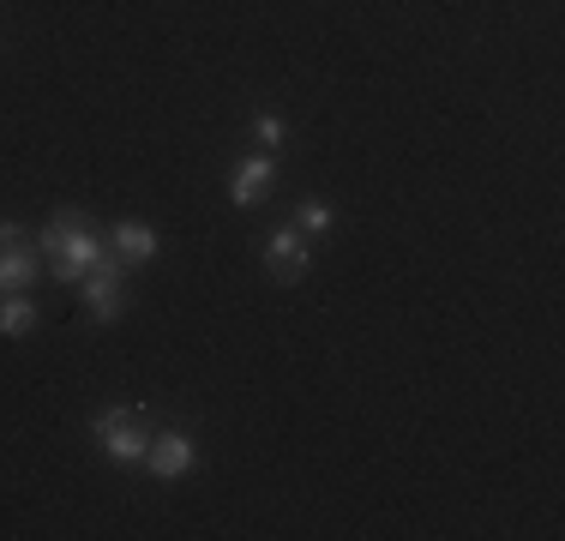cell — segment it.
Instances as JSON below:
<instances>
[{
  "label": "cell",
  "instance_id": "6da1fadb",
  "mask_svg": "<svg viewBox=\"0 0 565 541\" xmlns=\"http://www.w3.org/2000/svg\"><path fill=\"white\" fill-rule=\"evenodd\" d=\"M36 247L49 253V270H55L61 283H78L97 259H109V247L97 241V229H90L85 211H55L43 223V235H36Z\"/></svg>",
  "mask_w": 565,
  "mask_h": 541
},
{
  "label": "cell",
  "instance_id": "7a4b0ae2",
  "mask_svg": "<svg viewBox=\"0 0 565 541\" xmlns=\"http://www.w3.org/2000/svg\"><path fill=\"white\" fill-rule=\"evenodd\" d=\"M90 433H97V445L115 464H145V452H151V422L139 410H97Z\"/></svg>",
  "mask_w": 565,
  "mask_h": 541
},
{
  "label": "cell",
  "instance_id": "3957f363",
  "mask_svg": "<svg viewBox=\"0 0 565 541\" xmlns=\"http://www.w3.org/2000/svg\"><path fill=\"white\" fill-rule=\"evenodd\" d=\"M78 289H85V314L97 319V325L120 319V307H127V295H120V259H115V253L90 265L85 277H78Z\"/></svg>",
  "mask_w": 565,
  "mask_h": 541
},
{
  "label": "cell",
  "instance_id": "277c9868",
  "mask_svg": "<svg viewBox=\"0 0 565 541\" xmlns=\"http://www.w3.org/2000/svg\"><path fill=\"white\" fill-rule=\"evenodd\" d=\"M193 464H199V445H193V433H181V427H169V433H151V452H145V469H151L157 481H181Z\"/></svg>",
  "mask_w": 565,
  "mask_h": 541
},
{
  "label": "cell",
  "instance_id": "5b68a950",
  "mask_svg": "<svg viewBox=\"0 0 565 541\" xmlns=\"http://www.w3.org/2000/svg\"><path fill=\"white\" fill-rule=\"evenodd\" d=\"M307 265H313V247H307V235L282 223L277 235L265 241V270H271L277 283H301V277H307Z\"/></svg>",
  "mask_w": 565,
  "mask_h": 541
},
{
  "label": "cell",
  "instance_id": "8992f818",
  "mask_svg": "<svg viewBox=\"0 0 565 541\" xmlns=\"http://www.w3.org/2000/svg\"><path fill=\"white\" fill-rule=\"evenodd\" d=\"M277 181V157L259 151V157H241L235 169H228V205L235 211H253L265 199V187Z\"/></svg>",
  "mask_w": 565,
  "mask_h": 541
},
{
  "label": "cell",
  "instance_id": "52a82bcc",
  "mask_svg": "<svg viewBox=\"0 0 565 541\" xmlns=\"http://www.w3.org/2000/svg\"><path fill=\"white\" fill-rule=\"evenodd\" d=\"M157 247H163V235H157L151 223H139V216H127V223H115L109 229V253L120 265H145V259H157Z\"/></svg>",
  "mask_w": 565,
  "mask_h": 541
},
{
  "label": "cell",
  "instance_id": "ba28073f",
  "mask_svg": "<svg viewBox=\"0 0 565 541\" xmlns=\"http://www.w3.org/2000/svg\"><path fill=\"white\" fill-rule=\"evenodd\" d=\"M43 277V259H36L31 241H0V295L7 289H31Z\"/></svg>",
  "mask_w": 565,
  "mask_h": 541
},
{
  "label": "cell",
  "instance_id": "9c48e42d",
  "mask_svg": "<svg viewBox=\"0 0 565 541\" xmlns=\"http://www.w3.org/2000/svg\"><path fill=\"white\" fill-rule=\"evenodd\" d=\"M36 319H43V314H36V301H31L24 289H7V295H0V337L36 331Z\"/></svg>",
  "mask_w": 565,
  "mask_h": 541
},
{
  "label": "cell",
  "instance_id": "30bf717a",
  "mask_svg": "<svg viewBox=\"0 0 565 541\" xmlns=\"http://www.w3.org/2000/svg\"><path fill=\"white\" fill-rule=\"evenodd\" d=\"M295 216H301V235H326V229L338 223V211H331L326 199H307V205L295 211Z\"/></svg>",
  "mask_w": 565,
  "mask_h": 541
},
{
  "label": "cell",
  "instance_id": "8fae6325",
  "mask_svg": "<svg viewBox=\"0 0 565 541\" xmlns=\"http://www.w3.org/2000/svg\"><path fill=\"white\" fill-rule=\"evenodd\" d=\"M253 139H259L265 151H282V145H289V127H282L277 115H253Z\"/></svg>",
  "mask_w": 565,
  "mask_h": 541
}]
</instances>
